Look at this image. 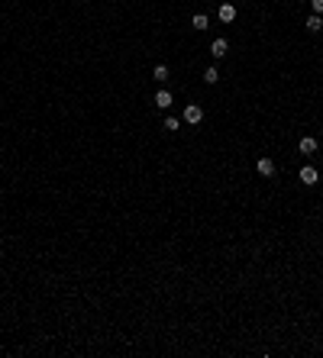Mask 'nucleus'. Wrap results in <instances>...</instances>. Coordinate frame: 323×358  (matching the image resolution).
Listing matches in <instances>:
<instances>
[{"instance_id": "13", "label": "nucleus", "mask_w": 323, "mask_h": 358, "mask_svg": "<svg viewBox=\"0 0 323 358\" xmlns=\"http://www.w3.org/2000/svg\"><path fill=\"white\" fill-rule=\"evenodd\" d=\"M310 7H314V13L320 16V13H323V0H310Z\"/></svg>"}, {"instance_id": "8", "label": "nucleus", "mask_w": 323, "mask_h": 358, "mask_svg": "<svg viewBox=\"0 0 323 358\" xmlns=\"http://www.w3.org/2000/svg\"><path fill=\"white\" fill-rule=\"evenodd\" d=\"M191 26H194V29H197V32H204V29H207V26H210V16H207V13H197V16H194V20H191Z\"/></svg>"}, {"instance_id": "10", "label": "nucleus", "mask_w": 323, "mask_h": 358, "mask_svg": "<svg viewBox=\"0 0 323 358\" xmlns=\"http://www.w3.org/2000/svg\"><path fill=\"white\" fill-rule=\"evenodd\" d=\"M304 26H307V32H320L323 29V20H320V16H307V23H304Z\"/></svg>"}, {"instance_id": "5", "label": "nucleus", "mask_w": 323, "mask_h": 358, "mask_svg": "<svg viewBox=\"0 0 323 358\" xmlns=\"http://www.w3.org/2000/svg\"><path fill=\"white\" fill-rule=\"evenodd\" d=\"M171 103H175V97H171V91H165V87H159V94H155V107H159V110H168Z\"/></svg>"}, {"instance_id": "1", "label": "nucleus", "mask_w": 323, "mask_h": 358, "mask_svg": "<svg viewBox=\"0 0 323 358\" xmlns=\"http://www.w3.org/2000/svg\"><path fill=\"white\" fill-rule=\"evenodd\" d=\"M181 119H185L188 126H197L200 119H204V110H200L197 103H188V107H185V113H181Z\"/></svg>"}, {"instance_id": "11", "label": "nucleus", "mask_w": 323, "mask_h": 358, "mask_svg": "<svg viewBox=\"0 0 323 358\" xmlns=\"http://www.w3.org/2000/svg\"><path fill=\"white\" fill-rule=\"evenodd\" d=\"M216 81H220V71H216V68L204 71V84H216Z\"/></svg>"}, {"instance_id": "7", "label": "nucleus", "mask_w": 323, "mask_h": 358, "mask_svg": "<svg viewBox=\"0 0 323 358\" xmlns=\"http://www.w3.org/2000/svg\"><path fill=\"white\" fill-rule=\"evenodd\" d=\"M216 16H220L223 23H233V20H236V7H233V3H220V10H216Z\"/></svg>"}, {"instance_id": "6", "label": "nucleus", "mask_w": 323, "mask_h": 358, "mask_svg": "<svg viewBox=\"0 0 323 358\" xmlns=\"http://www.w3.org/2000/svg\"><path fill=\"white\" fill-rule=\"evenodd\" d=\"M297 152H300V155H314V152H317V139H314V136H304V139L297 142Z\"/></svg>"}, {"instance_id": "4", "label": "nucleus", "mask_w": 323, "mask_h": 358, "mask_svg": "<svg viewBox=\"0 0 323 358\" xmlns=\"http://www.w3.org/2000/svg\"><path fill=\"white\" fill-rule=\"evenodd\" d=\"M210 55H214V58H226V55H230V42L226 39H214L210 42Z\"/></svg>"}, {"instance_id": "12", "label": "nucleus", "mask_w": 323, "mask_h": 358, "mask_svg": "<svg viewBox=\"0 0 323 358\" xmlns=\"http://www.w3.org/2000/svg\"><path fill=\"white\" fill-rule=\"evenodd\" d=\"M178 126H181L178 117H165V133H178Z\"/></svg>"}, {"instance_id": "9", "label": "nucleus", "mask_w": 323, "mask_h": 358, "mask_svg": "<svg viewBox=\"0 0 323 358\" xmlns=\"http://www.w3.org/2000/svg\"><path fill=\"white\" fill-rule=\"evenodd\" d=\"M152 78L159 81V84H162V81H168V65H162V62H159V65L152 68Z\"/></svg>"}, {"instance_id": "3", "label": "nucleus", "mask_w": 323, "mask_h": 358, "mask_svg": "<svg viewBox=\"0 0 323 358\" xmlns=\"http://www.w3.org/2000/svg\"><path fill=\"white\" fill-rule=\"evenodd\" d=\"M255 171H259L262 178H275V162H271L269 155H262L259 162H255Z\"/></svg>"}, {"instance_id": "2", "label": "nucleus", "mask_w": 323, "mask_h": 358, "mask_svg": "<svg viewBox=\"0 0 323 358\" xmlns=\"http://www.w3.org/2000/svg\"><path fill=\"white\" fill-rule=\"evenodd\" d=\"M297 178H300V184L314 187L317 181H320V174H317V168H314V165H304V168H300V171H297Z\"/></svg>"}]
</instances>
